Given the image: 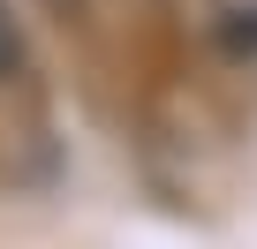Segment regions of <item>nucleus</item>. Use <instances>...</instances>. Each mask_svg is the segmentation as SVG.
<instances>
[{
    "label": "nucleus",
    "instance_id": "1",
    "mask_svg": "<svg viewBox=\"0 0 257 249\" xmlns=\"http://www.w3.org/2000/svg\"><path fill=\"white\" fill-rule=\"evenodd\" d=\"M16 53H23V46H16V23H8V8H0V76L16 68Z\"/></svg>",
    "mask_w": 257,
    "mask_h": 249
}]
</instances>
